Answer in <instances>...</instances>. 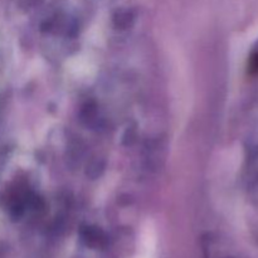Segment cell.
Instances as JSON below:
<instances>
[{"instance_id": "cell-1", "label": "cell", "mask_w": 258, "mask_h": 258, "mask_svg": "<svg viewBox=\"0 0 258 258\" xmlns=\"http://www.w3.org/2000/svg\"><path fill=\"white\" fill-rule=\"evenodd\" d=\"M82 238L90 247H102L106 243V236L97 227H85L82 229Z\"/></svg>"}, {"instance_id": "cell-2", "label": "cell", "mask_w": 258, "mask_h": 258, "mask_svg": "<svg viewBox=\"0 0 258 258\" xmlns=\"http://www.w3.org/2000/svg\"><path fill=\"white\" fill-rule=\"evenodd\" d=\"M133 20L134 17L131 14V12H128V10H122V12L117 13V15L115 18L116 24H117V27L121 28H127L128 25H131Z\"/></svg>"}]
</instances>
